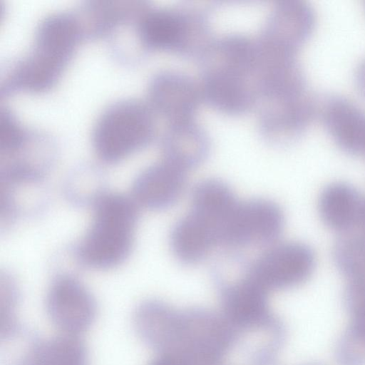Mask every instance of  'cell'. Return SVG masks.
Listing matches in <instances>:
<instances>
[{
    "mask_svg": "<svg viewBox=\"0 0 365 365\" xmlns=\"http://www.w3.org/2000/svg\"><path fill=\"white\" fill-rule=\"evenodd\" d=\"M317 115L334 142L344 152L365 156V112L342 96L318 100Z\"/></svg>",
    "mask_w": 365,
    "mask_h": 365,
    "instance_id": "13",
    "label": "cell"
},
{
    "mask_svg": "<svg viewBox=\"0 0 365 365\" xmlns=\"http://www.w3.org/2000/svg\"><path fill=\"white\" fill-rule=\"evenodd\" d=\"M316 24L312 6L299 0L279 1L274 6L257 39L271 47L297 55Z\"/></svg>",
    "mask_w": 365,
    "mask_h": 365,
    "instance_id": "11",
    "label": "cell"
},
{
    "mask_svg": "<svg viewBox=\"0 0 365 365\" xmlns=\"http://www.w3.org/2000/svg\"><path fill=\"white\" fill-rule=\"evenodd\" d=\"M18 365H87V352L78 336L63 334L31 342Z\"/></svg>",
    "mask_w": 365,
    "mask_h": 365,
    "instance_id": "20",
    "label": "cell"
},
{
    "mask_svg": "<svg viewBox=\"0 0 365 365\" xmlns=\"http://www.w3.org/2000/svg\"><path fill=\"white\" fill-rule=\"evenodd\" d=\"M210 150L207 133L195 119L169 123L162 141L163 160L185 173L200 166Z\"/></svg>",
    "mask_w": 365,
    "mask_h": 365,
    "instance_id": "16",
    "label": "cell"
},
{
    "mask_svg": "<svg viewBox=\"0 0 365 365\" xmlns=\"http://www.w3.org/2000/svg\"><path fill=\"white\" fill-rule=\"evenodd\" d=\"M170 243L175 257L185 264L198 263L218 245L213 230L190 212L173 227Z\"/></svg>",
    "mask_w": 365,
    "mask_h": 365,
    "instance_id": "19",
    "label": "cell"
},
{
    "mask_svg": "<svg viewBox=\"0 0 365 365\" xmlns=\"http://www.w3.org/2000/svg\"><path fill=\"white\" fill-rule=\"evenodd\" d=\"M200 83L202 98L215 110L229 115H242L257 107L259 95L255 79L234 67L201 64Z\"/></svg>",
    "mask_w": 365,
    "mask_h": 365,
    "instance_id": "8",
    "label": "cell"
},
{
    "mask_svg": "<svg viewBox=\"0 0 365 365\" xmlns=\"http://www.w3.org/2000/svg\"><path fill=\"white\" fill-rule=\"evenodd\" d=\"M258 127L264 140L286 145L299 139L317 115L318 99L309 92L302 96L261 101Z\"/></svg>",
    "mask_w": 365,
    "mask_h": 365,
    "instance_id": "9",
    "label": "cell"
},
{
    "mask_svg": "<svg viewBox=\"0 0 365 365\" xmlns=\"http://www.w3.org/2000/svg\"><path fill=\"white\" fill-rule=\"evenodd\" d=\"M187 173L163 160L143 170L134 180L131 197L140 207L163 210L173 206L186 186Z\"/></svg>",
    "mask_w": 365,
    "mask_h": 365,
    "instance_id": "15",
    "label": "cell"
},
{
    "mask_svg": "<svg viewBox=\"0 0 365 365\" xmlns=\"http://www.w3.org/2000/svg\"><path fill=\"white\" fill-rule=\"evenodd\" d=\"M139 34L149 48L197 61L215 39L207 12L192 6L148 11L140 19Z\"/></svg>",
    "mask_w": 365,
    "mask_h": 365,
    "instance_id": "2",
    "label": "cell"
},
{
    "mask_svg": "<svg viewBox=\"0 0 365 365\" xmlns=\"http://www.w3.org/2000/svg\"><path fill=\"white\" fill-rule=\"evenodd\" d=\"M364 198L351 185L334 182L327 186L319 200L324 223L341 234L355 229L359 222Z\"/></svg>",
    "mask_w": 365,
    "mask_h": 365,
    "instance_id": "18",
    "label": "cell"
},
{
    "mask_svg": "<svg viewBox=\"0 0 365 365\" xmlns=\"http://www.w3.org/2000/svg\"><path fill=\"white\" fill-rule=\"evenodd\" d=\"M234 329L214 313L202 309L177 311L168 349L197 365H216L228 350Z\"/></svg>",
    "mask_w": 365,
    "mask_h": 365,
    "instance_id": "4",
    "label": "cell"
},
{
    "mask_svg": "<svg viewBox=\"0 0 365 365\" xmlns=\"http://www.w3.org/2000/svg\"><path fill=\"white\" fill-rule=\"evenodd\" d=\"M148 365H197L189 358L174 352L158 353Z\"/></svg>",
    "mask_w": 365,
    "mask_h": 365,
    "instance_id": "24",
    "label": "cell"
},
{
    "mask_svg": "<svg viewBox=\"0 0 365 365\" xmlns=\"http://www.w3.org/2000/svg\"><path fill=\"white\" fill-rule=\"evenodd\" d=\"M315 264L314 252L305 244H273L246 268L248 275L267 291L292 288L305 282Z\"/></svg>",
    "mask_w": 365,
    "mask_h": 365,
    "instance_id": "7",
    "label": "cell"
},
{
    "mask_svg": "<svg viewBox=\"0 0 365 365\" xmlns=\"http://www.w3.org/2000/svg\"><path fill=\"white\" fill-rule=\"evenodd\" d=\"M348 297L354 308L356 331L365 340V281H351Z\"/></svg>",
    "mask_w": 365,
    "mask_h": 365,
    "instance_id": "22",
    "label": "cell"
},
{
    "mask_svg": "<svg viewBox=\"0 0 365 365\" xmlns=\"http://www.w3.org/2000/svg\"><path fill=\"white\" fill-rule=\"evenodd\" d=\"M284 217L275 202L263 198L239 201L223 230L220 246H271L282 232Z\"/></svg>",
    "mask_w": 365,
    "mask_h": 365,
    "instance_id": "6",
    "label": "cell"
},
{
    "mask_svg": "<svg viewBox=\"0 0 365 365\" xmlns=\"http://www.w3.org/2000/svg\"><path fill=\"white\" fill-rule=\"evenodd\" d=\"M138 207L131 196L103 192L93 203L91 226L75 250L77 260L99 269L122 264L133 247Z\"/></svg>",
    "mask_w": 365,
    "mask_h": 365,
    "instance_id": "1",
    "label": "cell"
},
{
    "mask_svg": "<svg viewBox=\"0 0 365 365\" xmlns=\"http://www.w3.org/2000/svg\"><path fill=\"white\" fill-rule=\"evenodd\" d=\"M268 292L245 270L240 279L222 287V317L233 329L264 325L271 317Z\"/></svg>",
    "mask_w": 365,
    "mask_h": 365,
    "instance_id": "14",
    "label": "cell"
},
{
    "mask_svg": "<svg viewBox=\"0 0 365 365\" xmlns=\"http://www.w3.org/2000/svg\"><path fill=\"white\" fill-rule=\"evenodd\" d=\"M334 255L339 269L350 281H365V231L356 228L341 234Z\"/></svg>",
    "mask_w": 365,
    "mask_h": 365,
    "instance_id": "21",
    "label": "cell"
},
{
    "mask_svg": "<svg viewBox=\"0 0 365 365\" xmlns=\"http://www.w3.org/2000/svg\"><path fill=\"white\" fill-rule=\"evenodd\" d=\"M238 202L227 183L217 179H207L194 187L190 212L214 230L220 245L224 228Z\"/></svg>",
    "mask_w": 365,
    "mask_h": 365,
    "instance_id": "17",
    "label": "cell"
},
{
    "mask_svg": "<svg viewBox=\"0 0 365 365\" xmlns=\"http://www.w3.org/2000/svg\"><path fill=\"white\" fill-rule=\"evenodd\" d=\"M21 135L16 125L7 114L0 116V148L1 150L11 152L21 143Z\"/></svg>",
    "mask_w": 365,
    "mask_h": 365,
    "instance_id": "23",
    "label": "cell"
},
{
    "mask_svg": "<svg viewBox=\"0 0 365 365\" xmlns=\"http://www.w3.org/2000/svg\"><path fill=\"white\" fill-rule=\"evenodd\" d=\"M46 309L51 322L65 334L78 336L93 324L96 303L89 290L68 274L57 275L46 297Z\"/></svg>",
    "mask_w": 365,
    "mask_h": 365,
    "instance_id": "10",
    "label": "cell"
},
{
    "mask_svg": "<svg viewBox=\"0 0 365 365\" xmlns=\"http://www.w3.org/2000/svg\"><path fill=\"white\" fill-rule=\"evenodd\" d=\"M77 35L76 24L66 16L45 19L38 29L34 53L21 67L24 81L36 90L49 86L71 53Z\"/></svg>",
    "mask_w": 365,
    "mask_h": 365,
    "instance_id": "5",
    "label": "cell"
},
{
    "mask_svg": "<svg viewBox=\"0 0 365 365\" xmlns=\"http://www.w3.org/2000/svg\"><path fill=\"white\" fill-rule=\"evenodd\" d=\"M155 123L148 108L125 102L108 109L93 133V146L104 162H118L146 146L153 139Z\"/></svg>",
    "mask_w": 365,
    "mask_h": 365,
    "instance_id": "3",
    "label": "cell"
},
{
    "mask_svg": "<svg viewBox=\"0 0 365 365\" xmlns=\"http://www.w3.org/2000/svg\"><path fill=\"white\" fill-rule=\"evenodd\" d=\"M149 97L153 108L169 123L195 119L203 101L200 85L178 71L157 74L150 85Z\"/></svg>",
    "mask_w": 365,
    "mask_h": 365,
    "instance_id": "12",
    "label": "cell"
},
{
    "mask_svg": "<svg viewBox=\"0 0 365 365\" xmlns=\"http://www.w3.org/2000/svg\"><path fill=\"white\" fill-rule=\"evenodd\" d=\"M355 81L358 90L365 98V58L360 62L356 68Z\"/></svg>",
    "mask_w": 365,
    "mask_h": 365,
    "instance_id": "25",
    "label": "cell"
}]
</instances>
